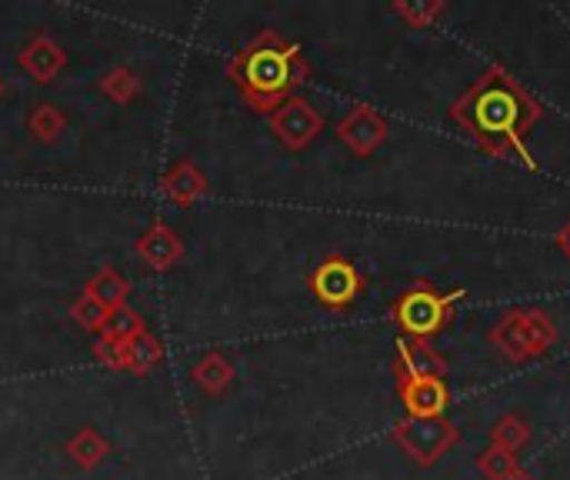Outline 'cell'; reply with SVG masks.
<instances>
[{"label":"cell","mask_w":570,"mask_h":480,"mask_svg":"<svg viewBox=\"0 0 570 480\" xmlns=\"http://www.w3.org/2000/svg\"><path fill=\"white\" fill-rule=\"evenodd\" d=\"M448 117L494 160H518L538 170L528 134L544 120L541 100L504 67L491 63L448 110Z\"/></svg>","instance_id":"obj_1"},{"label":"cell","mask_w":570,"mask_h":480,"mask_svg":"<svg viewBox=\"0 0 570 480\" xmlns=\"http://www.w3.org/2000/svg\"><path fill=\"white\" fill-rule=\"evenodd\" d=\"M227 80L240 90L244 104L271 117L284 100L297 94L301 84L311 80V63L301 50V43L287 40L277 30L254 33L230 60H227Z\"/></svg>","instance_id":"obj_2"},{"label":"cell","mask_w":570,"mask_h":480,"mask_svg":"<svg viewBox=\"0 0 570 480\" xmlns=\"http://www.w3.org/2000/svg\"><path fill=\"white\" fill-rule=\"evenodd\" d=\"M468 297L464 287L454 291H441L431 281L417 277L407 291H401L391 304V321L397 324V331L411 341H431L438 334H444L454 317L461 301Z\"/></svg>","instance_id":"obj_3"},{"label":"cell","mask_w":570,"mask_h":480,"mask_svg":"<svg viewBox=\"0 0 570 480\" xmlns=\"http://www.w3.org/2000/svg\"><path fill=\"white\" fill-rule=\"evenodd\" d=\"M558 341H561L558 321L541 307H511L488 331V344L508 364H531L551 354Z\"/></svg>","instance_id":"obj_4"},{"label":"cell","mask_w":570,"mask_h":480,"mask_svg":"<svg viewBox=\"0 0 570 480\" xmlns=\"http://www.w3.org/2000/svg\"><path fill=\"white\" fill-rule=\"evenodd\" d=\"M307 291L314 294V301L331 311V314H344L351 311L361 294L367 291V274L344 254H327L311 274H307Z\"/></svg>","instance_id":"obj_5"},{"label":"cell","mask_w":570,"mask_h":480,"mask_svg":"<svg viewBox=\"0 0 570 480\" xmlns=\"http://www.w3.org/2000/svg\"><path fill=\"white\" fill-rule=\"evenodd\" d=\"M391 438L414 468H434L458 448L461 431L448 418H404L394 424Z\"/></svg>","instance_id":"obj_6"},{"label":"cell","mask_w":570,"mask_h":480,"mask_svg":"<svg viewBox=\"0 0 570 480\" xmlns=\"http://www.w3.org/2000/svg\"><path fill=\"white\" fill-rule=\"evenodd\" d=\"M271 134L291 150V154H301L307 150L321 134H324V114L301 94H294L291 100H284L271 117Z\"/></svg>","instance_id":"obj_7"},{"label":"cell","mask_w":570,"mask_h":480,"mask_svg":"<svg viewBox=\"0 0 570 480\" xmlns=\"http://www.w3.org/2000/svg\"><path fill=\"white\" fill-rule=\"evenodd\" d=\"M387 134H391V127H387L384 114L371 104H354L337 124V140L361 160L374 157L377 147L387 140Z\"/></svg>","instance_id":"obj_8"},{"label":"cell","mask_w":570,"mask_h":480,"mask_svg":"<svg viewBox=\"0 0 570 480\" xmlns=\"http://www.w3.org/2000/svg\"><path fill=\"white\" fill-rule=\"evenodd\" d=\"M394 384L407 418H444L451 404L444 378H397Z\"/></svg>","instance_id":"obj_9"},{"label":"cell","mask_w":570,"mask_h":480,"mask_svg":"<svg viewBox=\"0 0 570 480\" xmlns=\"http://www.w3.org/2000/svg\"><path fill=\"white\" fill-rule=\"evenodd\" d=\"M134 251L150 271H170L184 257V241L164 217H154L150 227L137 237Z\"/></svg>","instance_id":"obj_10"},{"label":"cell","mask_w":570,"mask_h":480,"mask_svg":"<svg viewBox=\"0 0 570 480\" xmlns=\"http://www.w3.org/2000/svg\"><path fill=\"white\" fill-rule=\"evenodd\" d=\"M17 67H20L33 84L47 87V84H53V80L60 77V70L67 67V50H63L53 37L37 33V37L17 53Z\"/></svg>","instance_id":"obj_11"},{"label":"cell","mask_w":570,"mask_h":480,"mask_svg":"<svg viewBox=\"0 0 570 480\" xmlns=\"http://www.w3.org/2000/svg\"><path fill=\"white\" fill-rule=\"evenodd\" d=\"M207 177H204V170L190 160V157H180V160H174L170 167H167V174L160 177V194L174 204V207H180V210H187V207H194L200 197H207Z\"/></svg>","instance_id":"obj_12"},{"label":"cell","mask_w":570,"mask_h":480,"mask_svg":"<svg viewBox=\"0 0 570 480\" xmlns=\"http://www.w3.org/2000/svg\"><path fill=\"white\" fill-rule=\"evenodd\" d=\"M444 374H448V357L438 347H431V341H411V337L397 341L394 381L397 378H444Z\"/></svg>","instance_id":"obj_13"},{"label":"cell","mask_w":570,"mask_h":480,"mask_svg":"<svg viewBox=\"0 0 570 480\" xmlns=\"http://www.w3.org/2000/svg\"><path fill=\"white\" fill-rule=\"evenodd\" d=\"M234 378H237V371H234L230 357L220 354V351H207V354L190 368V381H194L207 398H224V394L230 391Z\"/></svg>","instance_id":"obj_14"},{"label":"cell","mask_w":570,"mask_h":480,"mask_svg":"<svg viewBox=\"0 0 570 480\" xmlns=\"http://www.w3.org/2000/svg\"><path fill=\"white\" fill-rule=\"evenodd\" d=\"M67 454H70V461H73L80 471H97V468L114 454V444H110L97 428H80V431L67 441Z\"/></svg>","instance_id":"obj_15"},{"label":"cell","mask_w":570,"mask_h":480,"mask_svg":"<svg viewBox=\"0 0 570 480\" xmlns=\"http://www.w3.org/2000/svg\"><path fill=\"white\" fill-rule=\"evenodd\" d=\"M83 294L94 297L97 304H104L107 311H117V307L127 304L130 284H127V277H124L117 267H100V271L83 284Z\"/></svg>","instance_id":"obj_16"},{"label":"cell","mask_w":570,"mask_h":480,"mask_svg":"<svg viewBox=\"0 0 570 480\" xmlns=\"http://www.w3.org/2000/svg\"><path fill=\"white\" fill-rule=\"evenodd\" d=\"M67 124H70L67 114L57 104H50V100L33 104L30 114H27V130H30V137L37 144H57L67 134Z\"/></svg>","instance_id":"obj_17"},{"label":"cell","mask_w":570,"mask_h":480,"mask_svg":"<svg viewBox=\"0 0 570 480\" xmlns=\"http://www.w3.org/2000/svg\"><path fill=\"white\" fill-rule=\"evenodd\" d=\"M488 438H491V448H501V451H508V454L518 458V454L531 444L534 431H531L528 418L508 411V414H501V418L494 421V428L488 431Z\"/></svg>","instance_id":"obj_18"},{"label":"cell","mask_w":570,"mask_h":480,"mask_svg":"<svg viewBox=\"0 0 570 480\" xmlns=\"http://www.w3.org/2000/svg\"><path fill=\"white\" fill-rule=\"evenodd\" d=\"M150 327H147V321H144V314L140 311H134L130 304H124V307H117V311H110V317H107V327H104V334L100 337H107V341H114V344H120V347H130L137 337H144Z\"/></svg>","instance_id":"obj_19"},{"label":"cell","mask_w":570,"mask_h":480,"mask_svg":"<svg viewBox=\"0 0 570 480\" xmlns=\"http://www.w3.org/2000/svg\"><path fill=\"white\" fill-rule=\"evenodd\" d=\"M160 361H164V344H160L157 334L147 331L144 337H137V341L127 347V354H124V374L147 378Z\"/></svg>","instance_id":"obj_20"},{"label":"cell","mask_w":570,"mask_h":480,"mask_svg":"<svg viewBox=\"0 0 570 480\" xmlns=\"http://www.w3.org/2000/svg\"><path fill=\"white\" fill-rule=\"evenodd\" d=\"M391 10H394L407 27L428 30V27H434V23L444 17L448 3H444V0H414V3H411V0H394Z\"/></svg>","instance_id":"obj_21"},{"label":"cell","mask_w":570,"mask_h":480,"mask_svg":"<svg viewBox=\"0 0 570 480\" xmlns=\"http://www.w3.org/2000/svg\"><path fill=\"white\" fill-rule=\"evenodd\" d=\"M140 77L130 70V67H114V70H107L100 80H97V90L107 97V100H114V104H130L137 94H140Z\"/></svg>","instance_id":"obj_22"},{"label":"cell","mask_w":570,"mask_h":480,"mask_svg":"<svg viewBox=\"0 0 570 480\" xmlns=\"http://www.w3.org/2000/svg\"><path fill=\"white\" fill-rule=\"evenodd\" d=\"M70 317H73V324H77L80 331H87V334H97V337H100V334H104V327H107L110 311L80 291V297L70 304Z\"/></svg>","instance_id":"obj_23"},{"label":"cell","mask_w":570,"mask_h":480,"mask_svg":"<svg viewBox=\"0 0 570 480\" xmlns=\"http://www.w3.org/2000/svg\"><path fill=\"white\" fill-rule=\"evenodd\" d=\"M478 471H481L484 480H508L521 471V464H518L514 454H508L501 448H488V451L478 454Z\"/></svg>","instance_id":"obj_24"},{"label":"cell","mask_w":570,"mask_h":480,"mask_svg":"<svg viewBox=\"0 0 570 480\" xmlns=\"http://www.w3.org/2000/svg\"><path fill=\"white\" fill-rule=\"evenodd\" d=\"M124 354H127V347H120V344H114V341H107V337H97V341H94V357H97V364H104V368H110V371H124Z\"/></svg>","instance_id":"obj_25"},{"label":"cell","mask_w":570,"mask_h":480,"mask_svg":"<svg viewBox=\"0 0 570 480\" xmlns=\"http://www.w3.org/2000/svg\"><path fill=\"white\" fill-rule=\"evenodd\" d=\"M554 247H558V251H561V254L570 261V221H564V227L554 234Z\"/></svg>","instance_id":"obj_26"},{"label":"cell","mask_w":570,"mask_h":480,"mask_svg":"<svg viewBox=\"0 0 570 480\" xmlns=\"http://www.w3.org/2000/svg\"><path fill=\"white\" fill-rule=\"evenodd\" d=\"M508 480H538V478H534V474H531V471H524V468H521V471H518V474H514V478H508Z\"/></svg>","instance_id":"obj_27"},{"label":"cell","mask_w":570,"mask_h":480,"mask_svg":"<svg viewBox=\"0 0 570 480\" xmlns=\"http://www.w3.org/2000/svg\"><path fill=\"white\" fill-rule=\"evenodd\" d=\"M3 94H7V84H3V77H0V100H3Z\"/></svg>","instance_id":"obj_28"}]
</instances>
